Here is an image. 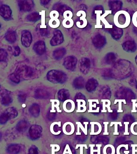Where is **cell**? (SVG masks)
<instances>
[{
  "instance_id": "obj_5",
  "label": "cell",
  "mask_w": 137,
  "mask_h": 154,
  "mask_svg": "<svg viewBox=\"0 0 137 154\" xmlns=\"http://www.w3.org/2000/svg\"><path fill=\"white\" fill-rule=\"evenodd\" d=\"M16 73L18 74L20 77H23L25 78L32 77L34 75V71L33 69L27 66L20 68L16 71Z\"/></svg>"
},
{
  "instance_id": "obj_22",
  "label": "cell",
  "mask_w": 137,
  "mask_h": 154,
  "mask_svg": "<svg viewBox=\"0 0 137 154\" xmlns=\"http://www.w3.org/2000/svg\"><path fill=\"white\" fill-rule=\"evenodd\" d=\"M58 99L61 101H65L69 98V92L68 89H62L58 92Z\"/></svg>"
},
{
  "instance_id": "obj_32",
  "label": "cell",
  "mask_w": 137,
  "mask_h": 154,
  "mask_svg": "<svg viewBox=\"0 0 137 154\" xmlns=\"http://www.w3.org/2000/svg\"><path fill=\"white\" fill-rule=\"evenodd\" d=\"M49 25L51 28H58L60 25V21L58 19H55V20L51 19L49 21Z\"/></svg>"
},
{
  "instance_id": "obj_7",
  "label": "cell",
  "mask_w": 137,
  "mask_h": 154,
  "mask_svg": "<svg viewBox=\"0 0 137 154\" xmlns=\"http://www.w3.org/2000/svg\"><path fill=\"white\" fill-rule=\"evenodd\" d=\"M79 68L81 72L84 74H87L90 68V61L89 58H82L80 61Z\"/></svg>"
},
{
  "instance_id": "obj_2",
  "label": "cell",
  "mask_w": 137,
  "mask_h": 154,
  "mask_svg": "<svg viewBox=\"0 0 137 154\" xmlns=\"http://www.w3.org/2000/svg\"><path fill=\"white\" fill-rule=\"evenodd\" d=\"M117 97L125 100H132L134 98V93L129 88L122 87L117 91L116 92Z\"/></svg>"
},
{
  "instance_id": "obj_39",
  "label": "cell",
  "mask_w": 137,
  "mask_h": 154,
  "mask_svg": "<svg viewBox=\"0 0 137 154\" xmlns=\"http://www.w3.org/2000/svg\"><path fill=\"white\" fill-rule=\"evenodd\" d=\"M58 7V11L61 13V14H63L64 12L66 11H71L70 10H71V8L65 5L59 6Z\"/></svg>"
},
{
  "instance_id": "obj_45",
  "label": "cell",
  "mask_w": 137,
  "mask_h": 154,
  "mask_svg": "<svg viewBox=\"0 0 137 154\" xmlns=\"http://www.w3.org/2000/svg\"><path fill=\"white\" fill-rule=\"evenodd\" d=\"M40 33H41V35L45 36L47 35L48 32L46 29H42L40 30Z\"/></svg>"
},
{
  "instance_id": "obj_28",
  "label": "cell",
  "mask_w": 137,
  "mask_h": 154,
  "mask_svg": "<svg viewBox=\"0 0 137 154\" xmlns=\"http://www.w3.org/2000/svg\"><path fill=\"white\" fill-rule=\"evenodd\" d=\"M6 40L10 43H14L16 41V35L15 32L10 31L5 34Z\"/></svg>"
},
{
  "instance_id": "obj_36",
  "label": "cell",
  "mask_w": 137,
  "mask_h": 154,
  "mask_svg": "<svg viewBox=\"0 0 137 154\" xmlns=\"http://www.w3.org/2000/svg\"><path fill=\"white\" fill-rule=\"evenodd\" d=\"M9 119L7 117L6 115L4 113H2L1 114V117H0V122L1 124L4 125L8 121Z\"/></svg>"
},
{
  "instance_id": "obj_43",
  "label": "cell",
  "mask_w": 137,
  "mask_h": 154,
  "mask_svg": "<svg viewBox=\"0 0 137 154\" xmlns=\"http://www.w3.org/2000/svg\"><path fill=\"white\" fill-rule=\"evenodd\" d=\"M129 84L132 87H134L137 89V81L135 79L131 80L130 81Z\"/></svg>"
},
{
  "instance_id": "obj_14",
  "label": "cell",
  "mask_w": 137,
  "mask_h": 154,
  "mask_svg": "<svg viewBox=\"0 0 137 154\" xmlns=\"http://www.w3.org/2000/svg\"><path fill=\"white\" fill-rule=\"evenodd\" d=\"M0 14L1 16L5 20L10 18L12 14L11 9L9 6L3 5L1 7Z\"/></svg>"
},
{
  "instance_id": "obj_6",
  "label": "cell",
  "mask_w": 137,
  "mask_h": 154,
  "mask_svg": "<svg viewBox=\"0 0 137 154\" xmlns=\"http://www.w3.org/2000/svg\"><path fill=\"white\" fill-rule=\"evenodd\" d=\"M64 41V37L61 32L59 30L55 31L53 33V36L51 39V45L52 46H56L62 44Z\"/></svg>"
},
{
  "instance_id": "obj_25",
  "label": "cell",
  "mask_w": 137,
  "mask_h": 154,
  "mask_svg": "<svg viewBox=\"0 0 137 154\" xmlns=\"http://www.w3.org/2000/svg\"><path fill=\"white\" fill-rule=\"evenodd\" d=\"M29 111L32 115L35 117H37L40 114V107L37 104H33L30 107Z\"/></svg>"
},
{
  "instance_id": "obj_33",
  "label": "cell",
  "mask_w": 137,
  "mask_h": 154,
  "mask_svg": "<svg viewBox=\"0 0 137 154\" xmlns=\"http://www.w3.org/2000/svg\"><path fill=\"white\" fill-rule=\"evenodd\" d=\"M87 24L86 19L85 18H80V21H77L76 25L77 27L80 28H83L87 26Z\"/></svg>"
},
{
  "instance_id": "obj_42",
  "label": "cell",
  "mask_w": 137,
  "mask_h": 154,
  "mask_svg": "<svg viewBox=\"0 0 137 154\" xmlns=\"http://www.w3.org/2000/svg\"><path fill=\"white\" fill-rule=\"evenodd\" d=\"M77 16L81 17L80 18H85L86 14L84 11H80L77 14Z\"/></svg>"
},
{
  "instance_id": "obj_12",
  "label": "cell",
  "mask_w": 137,
  "mask_h": 154,
  "mask_svg": "<svg viewBox=\"0 0 137 154\" xmlns=\"http://www.w3.org/2000/svg\"><path fill=\"white\" fill-rule=\"evenodd\" d=\"M123 48L126 52L133 53L137 50V45L134 41H128L123 44Z\"/></svg>"
},
{
  "instance_id": "obj_37",
  "label": "cell",
  "mask_w": 137,
  "mask_h": 154,
  "mask_svg": "<svg viewBox=\"0 0 137 154\" xmlns=\"http://www.w3.org/2000/svg\"><path fill=\"white\" fill-rule=\"evenodd\" d=\"M63 15L64 19H72L73 14L71 11L68 10L64 12Z\"/></svg>"
},
{
  "instance_id": "obj_9",
  "label": "cell",
  "mask_w": 137,
  "mask_h": 154,
  "mask_svg": "<svg viewBox=\"0 0 137 154\" xmlns=\"http://www.w3.org/2000/svg\"><path fill=\"white\" fill-rule=\"evenodd\" d=\"M1 102L3 105H9L12 102V98L10 95V92L6 90H3L1 92Z\"/></svg>"
},
{
  "instance_id": "obj_10",
  "label": "cell",
  "mask_w": 137,
  "mask_h": 154,
  "mask_svg": "<svg viewBox=\"0 0 137 154\" xmlns=\"http://www.w3.org/2000/svg\"><path fill=\"white\" fill-rule=\"evenodd\" d=\"M93 43L94 46L97 49H101L105 45L106 43L105 38L101 35H97L93 39Z\"/></svg>"
},
{
  "instance_id": "obj_13",
  "label": "cell",
  "mask_w": 137,
  "mask_h": 154,
  "mask_svg": "<svg viewBox=\"0 0 137 154\" xmlns=\"http://www.w3.org/2000/svg\"><path fill=\"white\" fill-rule=\"evenodd\" d=\"M18 4L20 10L26 12L30 11L33 4V2L31 1H20Z\"/></svg>"
},
{
  "instance_id": "obj_30",
  "label": "cell",
  "mask_w": 137,
  "mask_h": 154,
  "mask_svg": "<svg viewBox=\"0 0 137 154\" xmlns=\"http://www.w3.org/2000/svg\"><path fill=\"white\" fill-rule=\"evenodd\" d=\"M74 22L72 19H64L62 21V25L66 28H71L73 27Z\"/></svg>"
},
{
  "instance_id": "obj_34",
  "label": "cell",
  "mask_w": 137,
  "mask_h": 154,
  "mask_svg": "<svg viewBox=\"0 0 137 154\" xmlns=\"http://www.w3.org/2000/svg\"><path fill=\"white\" fill-rule=\"evenodd\" d=\"M8 54L7 51L3 49L0 50V61L1 62H4L8 58Z\"/></svg>"
},
{
  "instance_id": "obj_38",
  "label": "cell",
  "mask_w": 137,
  "mask_h": 154,
  "mask_svg": "<svg viewBox=\"0 0 137 154\" xmlns=\"http://www.w3.org/2000/svg\"><path fill=\"white\" fill-rule=\"evenodd\" d=\"M28 154H39L38 148L35 146H32L29 150Z\"/></svg>"
},
{
  "instance_id": "obj_3",
  "label": "cell",
  "mask_w": 137,
  "mask_h": 154,
  "mask_svg": "<svg viewBox=\"0 0 137 154\" xmlns=\"http://www.w3.org/2000/svg\"><path fill=\"white\" fill-rule=\"evenodd\" d=\"M77 59L74 56H69L64 59L63 65L64 67L70 71H73L77 65Z\"/></svg>"
},
{
  "instance_id": "obj_8",
  "label": "cell",
  "mask_w": 137,
  "mask_h": 154,
  "mask_svg": "<svg viewBox=\"0 0 137 154\" xmlns=\"http://www.w3.org/2000/svg\"><path fill=\"white\" fill-rule=\"evenodd\" d=\"M32 41V37L30 32L28 31H23L21 34V41L23 46L29 47Z\"/></svg>"
},
{
  "instance_id": "obj_29",
  "label": "cell",
  "mask_w": 137,
  "mask_h": 154,
  "mask_svg": "<svg viewBox=\"0 0 137 154\" xmlns=\"http://www.w3.org/2000/svg\"><path fill=\"white\" fill-rule=\"evenodd\" d=\"M40 19V15L38 13H33L29 14L26 17V20L30 21H36Z\"/></svg>"
},
{
  "instance_id": "obj_1",
  "label": "cell",
  "mask_w": 137,
  "mask_h": 154,
  "mask_svg": "<svg viewBox=\"0 0 137 154\" xmlns=\"http://www.w3.org/2000/svg\"><path fill=\"white\" fill-rule=\"evenodd\" d=\"M47 80L53 83H63L66 81L67 77L62 71L57 70H50L47 73Z\"/></svg>"
},
{
  "instance_id": "obj_27",
  "label": "cell",
  "mask_w": 137,
  "mask_h": 154,
  "mask_svg": "<svg viewBox=\"0 0 137 154\" xmlns=\"http://www.w3.org/2000/svg\"><path fill=\"white\" fill-rule=\"evenodd\" d=\"M116 59V57L115 53H109L105 57L104 61L106 64L111 65L115 62Z\"/></svg>"
},
{
  "instance_id": "obj_24",
  "label": "cell",
  "mask_w": 137,
  "mask_h": 154,
  "mask_svg": "<svg viewBox=\"0 0 137 154\" xmlns=\"http://www.w3.org/2000/svg\"><path fill=\"white\" fill-rule=\"evenodd\" d=\"M7 117L9 119H14L17 116V110L14 108H9L6 110L4 112Z\"/></svg>"
},
{
  "instance_id": "obj_40",
  "label": "cell",
  "mask_w": 137,
  "mask_h": 154,
  "mask_svg": "<svg viewBox=\"0 0 137 154\" xmlns=\"http://www.w3.org/2000/svg\"><path fill=\"white\" fill-rule=\"evenodd\" d=\"M47 116L49 120H54L56 116V113L51 111L50 110L47 113Z\"/></svg>"
},
{
  "instance_id": "obj_16",
  "label": "cell",
  "mask_w": 137,
  "mask_h": 154,
  "mask_svg": "<svg viewBox=\"0 0 137 154\" xmlns=\"http://www.w3.org/2000/svg\"><path fill=\"white\" fill-rule=\"evenodd\" d=\"M98 85V82L96 79L93 78L88 80L86 84V88L89 92H93L96 89Z\"/></svg>"
},
{
  "instance_id": "obj_41",
  "label": "cell",
  "mask_w": 137,
  "mask_h": 154,
  "mask_svg": "<svg viewBox=\"0 0 137 154\" xmlns=\"http://www.w3.org/2000/svg\"><path fill=\"white\" fill-rule=\"evenodd\" d=\"M26 94H21L18 95L19 101L21 103L24 102L26 101Z\"/></svg>"
},
{
  "instance_id": "obj_47",
  "label": "cell",
  "mask_w": 137,
  "mask_h": 154,
  "mask_svg": "<svg viewBox=\"0 0 137 154\" xmlns=\"http://www.w3.org/2000/svg\"><path fill=\"white\" fill-rule=\"evenodd\" d=\"M135 63H136V64L137 65V56H136L135 57Z\"/></svg>"
},
{
  "instance_id": "obj_11",
  "label": "cell",
  "mask_w": 137,
  "mask_h": 154,
  "mask_svg": "<svg viewBox=\"0 0 137 154\" xmlns=\"http://www.w3.org/2000/svg\"><path fill=\"white\" fill-rule=\"evenodd\" d=\"M33 50L35 53L39 55H42L46 51V45L44 42L40 41L34 44L33 47Z\"/></svg>"
},
{
  "instance_id": "obj_19",
  "label": "cell",
  "mask_w": 137,
  "mask_h": 154,
  "mask_svg": "<svg viewBox=\"0 0 137 154\" xmlns=\"http://www.w3.org/2000/svg\"><path fill=\"white\" fill-rule=\"evenodd\" d=\"M21 150V147L19 144H11L7 148V152L9 154H18Z\"/></svg>"
},
{
  "instance_id": "obj_21",
  "label": "cell",
  "mask_w": 137,
  "mask_h": 154,
  "mask_svg": "<svg viewBox=\"0 0 137 154\" xmlns=\"http://www.w3.org/2000/svg\"><path fill=\"white\" fill-rule=\"evenodd\" d=\"M28 122L25 120H22L19 122L16 125V129L19 132H23L27 131L29 126Z\"/></svg>"
},
{
  "instance_id": "obj_46",
  "label": "cell",
  "mask_w": 137,
  "mask_h": 154,
  "mask_svg": "<svg viewBox=\"0 0 137 154\" xmlns=\"http://www.w3.org/2000/svg\"><path fill=\"white\" fill-rule=\"evenodd\" d=\"M50 2V1H46V0H44V1H40L41 4L44 5H46L49 3Z\"/></svg>"
},
{
  "instance_id": "obj_35",
  "label": "cell",
  "mask_w": 137,
  "mask_h": 154,
  "mask_svg": "<svg viewBox=\"0 0 137 154\" xmlns=\"http://www.w3.org/2000/svg\"><path fill=\"white\" fill-rule=\"evenodd\" d=\"M50 17L52 20H55L58 19L59 17V12L56 10L52 11L50 14Z\"/></svg>"
},
{
  "instance_id": "obj_26",
  "label": "cell",
  "mask_w": 137,
  "mask_h": 154,
  "mask_svg": "<svg viewBox=\"0 0 137 154\" xmlns=\"http://www.w3.org/2000/svg\"><path fill=\"white\" fill-rule=\"evenodd\" d=\"M84 79L82 77H77L73 82V86L76 89H82L84 87Z\"/></svg>"
},
{
  "instance_id": "obj_44",
  "label": "cell",
  "mask_w": 137,
  "mask_h": 154,
  "mask_svg": "<svg viewBox=\"0 0 137 154\" xmlns=\"http://www.w3.org/2000/svg\"><path fill=\"white\" fill-rule=\"evenodd\" d=\"M14 50H14V56H17L20 55V47L18 46L15 47V48H14Z\"/></svg>"
},
{
  "instance_id": "obj_20",
  "label": "cell",
  "mask_w": 137,
  "mask_h": 154,
  "mask_svg": "<svg viewBox=\"0 0 137 154\" xmlns=\"http://www.w3.org/2000/svg\"><path fill=\"white\" fill-rule=\"evenodd\" d=\"M66 53V50L64 48H59L53 51V57L56 60L61 59Z\"/></svg>"
},
{
  "instance_id": "obj_23",
  "label": "cell",
  "mask_w": 137,
  "mask_h": 154,
  "mask_svg": "<svg viewBox=\"0 0 137 154\" xmlns=\"http://www.w3.org/2000/svg\"><path fill=\"white\" fill-rule=\"evenodd\" d=\"M35 96L38 99H46L49 97L50 94L44 89H38L35 91Z\"/></svg>"
},
{
  "instance_id": "obj_4",
  "label": "cell",
  "mask_w": 137,
  "mask_h": 154,
  "mask_svg": "<svg viewBox=\"0 0 137 154\" xmlns=\"http://www.w3.org/2000/svg\"><path fill=\"white\" fill-rule=\"evenodd\" d=\"M42 132V128L38 125H33L31 126L29 130L30 138L33 140H35L40 138Z\"/></svg>"
},
{
  "instance_id": "obj_17",
  "label": "cell",
  "mask_w": 137,
  "mask_h": 154,
  "mask_svg": "<svg viewBox=\"0 0 137 154\" xmlns=\"http://www.w3.org/2000/svg\"><path fill=\"white\" fill-rule=\"evenodd\" d=\"M110 33L112 37L116 40H118L123 34V30L118 27H114L110 31Z\"/></svg>"
},
{
  "instance_id": "obj_31",
  "label": "cell",
  "mask_w": 137,
  "mask_h": 154,
  "mask_svg": "<svg viewBox=\"0 0 137 154\" xmlns=\"http://www.w3.org/2000/svg\"><path fill=\"white\" fill-rule=\"evenodd\" d=\"M9 79L12 82L16 83H20V76H19L18 74L16 72L12 74L9 76Z\"/></svg>"
},
{
  "instance_id": "obj_18",
  "label": "cell",
  "mask_w": 137,
  "mask_h": 154,
  "mask_svg": "<svg viewBox=\"0 0 137 154\" xmlns=\"http://www.w3.org/2000/svg\"><path fill=\"white\" fill-rule=\"evenodd\" d=\"M122 3L121 1H109V5L111 10L113 13H116L121 9L122 7Z\"/></svg>"
},
{
  "instance_id": "obj_15",
  "label": "cell",
  "mask_w": 137,
  "mask_h": 154,
  "mask_svg": "<svg viewBox=\"0 0 137 154\" xmlns=\"http://www.w3.org/2000/svg\"><path fill=\"white\" fill-rule=\"evenodd\" d=\"M99 94L100 97L104 99H109L111 96V91L108 86H105L100 89Z\"/></svg>"
}]
</instances>
